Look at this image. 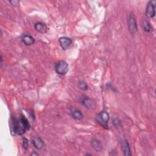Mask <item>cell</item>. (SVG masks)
<instances>
[{"mask_svg": "<svg viewBox=\"0 0 156 156\" xmlns=\"http://www.w3.org/2000/svg\"><path fill=\"white\" fill-rule=\"evenodd\" d=\"M110 120V116L108 113L104 110L97 115L96 121L105 129H108V122Z\"/></svg>", "mask_w": 156, "mask_h": 156, "instance_id": "1", "label": "cell"}, {"mask_svg": "<svg viewBox=\"0 0 156 156\" xmlns=\"http://www.w3.org/2000/svg\"><path fill=\"white\" fill-rule=\"evenodd\" d=\"M12 128L13 132L19 135H23L27 129L24 126L21 120H18L15 118H12Z\"/></svg>", "mask_w": 156, "mask_h": 156, "instance_id": "2", "label": "cell"}, {"mask_svg": "<svg viewBox=\"0 0 156 156\" xmlns=\"http://www.w3.org/2000/svg\"><path fill=\"white\" fill-rule=\"evenodd\" d=\"M69 70L68 64L67 62L64 60H60L57 62L55 65V70L58 74L65 75L66 74Z\"/></svg>", "mask_w": 156, "mask_h": 156, "instance_id": "3", "label": "cell"}, {"mask_svg": "<svg viewBox=\"0 0 156 156\" xmlns=\"http://www.w3.org/2000/svg\"><path fill=\"white\" fill-rule=\"evenodd\" d=\"M128 29L131 34H135L137 31V23L135 15L131 13L128 19Z\"/></svg>", "mask_w": 156, "mask_h": 156, "instance_id": "4", "label": "cell"}, {"mask_svg": "<svg viewBox=\"0 0 156 156\" xmlns=\"http://www.w3.org/2000/svg\"><path fill=\"white\" fill-rule=\"evenodd\" d=\"M155 1H149L146 6L145 15L149 19H153L155 15Z\"/></svg>", "mask_w": 156, "mask_h": 156, "instance_id": "5", "label": "cell"}, {"mask_svg": "<svg viewBox=\"0 0 156 156\" xmlns=\"http://www.w3.org/2000/svg\"><path fill=\"white\" fill-rule=\"evenodd\" d=\"M59 42L62 48L64 50H66L68 49V48L71 45L72 40L69 37H62L59 39Z\"/></svg>", "mask_w": 156, "mask_h": 156, "instance_id": "6", "label": "cell"}, {"mask_svg": "<svg viewBox=\"0 0 156 156\" xmlns=\"http://www.w3.org/2000/svg\"><path fill=\"white\" fill-rule=\"evenodd\" d=\"M121 150L123 152L124 155L130 156L132 155L131 152L130 146L128 142V140H126V139L122 140L121 142Z\"/></svg>", "mask_w": 156, "mask_h": 156, "instance_id": "7", "label": "cell"}, {"mask_svg": "<svg viewBox=\"0 0 156 156\" xmlns=\"http://www.w3.org/2000/svg\"><path fill=\"white\" fill-rule=\"evenodd\" d=\"M22 40L23 43L27 46L32 45L35 43V39L33 37H32L30 35H23L22 37Z\"/></svg>", "mask_w": 156, "mask_h": 156, "instance_id": "8", "label": "cell"}, {"mask_svg": "<svg viewBox=\"0 0 156 156\" xmlns=\"http://www.w3.org/2000/svg\"><path fill=\"white\" fill-rule=\"evenodd\" d=\"M91 145L92 148L97 152H101L103 149V146L101 142L97 139H93L91 141Z\"/></svg>", "mask_w": 156, "mask_h": 156, "instance_id": "9", "label": "cell"}, {"mask_svg": "<svg viewBox=\"0 0 156 156\" xmlns=\"http://www.w3.org/2000/svg\"><path fill=\"white\" fill-rule=\"evenodd\" d=\"M35 29L39 33L44 34L47 32L48 27L45 23L42 22H37L35 24Z\"/></svg>", "mask_w": 156, "mask_h": 156, "instance_id": "10", "label": "cell"}, {"mask_svg": "<svg viewBox=\"0 0 156 156\" xmlns=\"http://www.w3.org/2000/svg\"><path fill=\"white\" fill-rule=\"evenodd\" d=\"M70 115L76 120H81L84 117V115L82 112L79 110H77V109L72 110L70 112Z\"/></svg>", "mask_w": 156, "mask_h": 156, "instance_id": "11", "label": "cell"}, {"mask_svg": "<svg viewBox=\"0 0 156 156\" xmlns=\"http://www.w3.org/2000/svg\"><path fill=\"white\" fill-rule=\"evenodd\" d=\"M33 144L34 146V147L40 150L42 149L44 146V143L42 139L40 137H36L33 140Z\"/></svg>", "mask_w": 156, "mask_h": 156, "instance_id": "12", "label": "cell"}, {"mask_svg": "<svg viewBox=\"0 0 156 156\" xmlns=\"http://www.w3.org/2000/svg\"><path fill=\"white\" fill-rule=\"evenodd\" d=\"M81 103L82 104V105L88 108H93V107H94V104H93V101L87 97L82 98Z\"/></svg>", "mask_w": 156, "mask_h": 156, "instance_id": "13", "label": "cell"}, {"mask_svg": "<svg viewBox=\"0 0 156 156\" xmlns=\"http://www.w3.org/2000/svg\"><path fill=\"white\" fill-rule=\"evenodd\" d=\"M143 27L144 30L146 33H151L152 30V27L151 23L146 20H144L143 22Z\"/></svg>", "mask_w": 156, "mask_h": 156, "instance_id": "14", "label": "cell"}, {"mask_svg": "<svg viewBox=\"0 0 156 156\" xmlns=\"http://www.w3.org/2000/svg\"><path fill=\"white\" fill-rule=\"evenodd\" d=\"M20 120H21L22 123H23V124L24 125V126L26 128V129H27V131L29 130V129H30V126L29 122V121L27 120V118H26L24 115H22L20 116Z\"/></svg>", "mask_w": 156, "mask_h": 156, "instance_id": "15", "label": "cell"}, {"mask_svg": "<svg viewBox=\"0 0 156 156\" xmlns=\"http://www.w3.org/2000/svg\"><path fill=\"white\" fill-rule=\"evenodd\" d=\"M78 87H79V88L81 90H82L83 91H86L88 88V86L87 84L85 82L82 81H80L79 82V84H78Z\"/></svg>", "mask_w": 156, "mask_h": 156, "instance_id": "16", "label": "cell"}, {"mask_svg": "<svg viewBox=\"0 0 156 156\" xmlns=\"http://www.w3.org/2000/svg\"><path fill=\"white\" fill-rule=\"evenodd\" d=\"M113 124L114 126L117 129H120L121 128V121L118 118H115L113 120Z\"/></svg>", "mask_w": 156, "mask_h": 156, "instance_id": "17", "label": "cell"}, {"mask_svg": "<svg viewBox=\"0 0 156 156\" xmlns=\"http://www.w3.org/2000/svg\"><path fill=\"white\" fill-rule=\"evenodd\" d=\"M22 145H23V148L25 149L26 150V149H28V147H29V141H28V140L26 138H23Z\"/></svg>", "mask_w": 156, "mask_h": 156, "instance_id": "18", "label": "cell"}, {"mask_svg": "<svg viewBox=\"0 0 156 156\" xmlns=\"http://www.w3.org/2000/svg\"><path fill=\"white\" fill-rule=\"evenodd\" d=\"M9 3L13 6H17L20 3L19 1H17V0H13V1H10Z\"/></svg>", "mask_w": 156, "mask_h": 156, "instance_id": "19", "label": "cell"}, {"mask_svg": "<svg viewBox=\"0 0 156 156\" xmlns=\"http://www.w3.org/2000/svg\"><path fill=\"white\" fill-rule=\"evenodd\" d=\"M30 155H31V156H33V155H37V156H38L39 154H38L37 153H36V152H33V153H31V154H30Z\"/></svg>", "mask_w": 156, "mask_h": 156, "instance_id": "20", "label": "cell"}, {"mask_svg": "<svg viewBox=\"0 0 156 156\" xmlns=\"http://www.w3.org/2000/svg\"><path fill=\"white\" fill-rule=\"evenodd\" d=\"M3 56L1 55V67H2V66H3Z\"/></svg>", "mask_w": 156, "mask_h": 156, "instance_id": "21", "label": "cell"}]
</instances>
